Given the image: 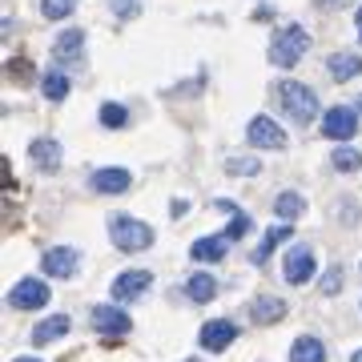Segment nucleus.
Returning a JSON list of instances; mask_svg holds the SVG:
<instances>
[{"label": "nucleus", "instance_id": "obj_21", "mask_svg": "<svg viewBox=\"0 0 362 362\" xmlns=\"http://www.w3.org/2000/svg\"><path fill=\"white\" fill-rule=\"evenodd\" d=\"M40 93H45V101H49V105H61V101L69 97V77L61 73V69L45 73V81H40Z\"/></svg>", "mask_w": 362, "mask_h": 362}, {"label": "nucleus", "instance_id": "obj_10", "mask_svg": "<svg viewBox=\"0 0 362 362\" xmlns=\"http://www.w3.org/2000/svg\"><path fill=\"white\" fill-rule=\"evenodd\" d=\"M40 266H45L49 278H73L77 266H81V254L77 250H69V246H57V250H49V254L40 258Z\"/></svg>", "mask_w": 362, "mask_h": 362}, {"label": "nucleus", "instance_id": "obj_12", "mask_svg": "<svg viewBox=\"0 0 362 362\" xmlns=\"http://www.w3.org/2000/svg\"><path fill=\"white\" fill-rule=\"evenodd\" d=\"M149 286H153V274L149 270H129V274H117L113 278V294L121 298V302H133V298H141Z\"/></svg>", "mask_w": 362, "mask_h": 362}, {"label": "nucleus", "instance_id": "obj_25", "mask_svg": "<svg viewBox=\"0 0 362 362\" xmlns=\"http://www.w3.org/2000/svg\"><path fill=\"white\" fill-rule=\"evenodd\" d=\"M330 165H334L338 173H354V169H362V153L350 149V145H338L334 153H330Z\"/></svg>", "mask_w": 362, "mask_h": 362}, {"label": "nucleus", "instance_id": "obj_3", "mask_svg": "<svg viewBox=\"0 0 362 362\" xmlns=\"http://www.w3.org/2000/svg\"><path fill=\"white\" fill-rule=\"evenodd\" d=\"M109 230H113V246L125 250V254H141V250L153 246V230L137 218H125V214H113L109 218Z\"/></svg>", "mask_w": 362, "mask_h": 362}, {"label": "nucleus", "instance_id": "obj_22", "mask_svg": "<svg viewBox=\"0 0 362 362\" xmlns=\"http://www.w3.org/2000/svg\"><path fill=\"white\" fill-rule=\"evenodd\" d=\"M274 214H278L282 221L302 218V214H306V197H302V194H294V189H286V194H278V197H274Z\"/></svg>", "mask_w": 362, "mask_h": 362}, {"label": "nucleus", "instance_id": "obj_23", "mask_svg": "<svg viewBox=\"0 0 362 362\" xmlns=\"http://www.w3.org/2000/svg\"><path fill=\"white\" fill-rule=\"evenodd\" d=\"M185 290H189V298H194L197 306H206V302H214V298H218V282H214L209 274H194Z\"/></svg>", "mask_w": 362, "mask_h": 362}, {"label": "nucleus", "instance_id": "obj_4", "mask_svg": "<svg viewBox=\"0 0 362 362\" xmlns=\"http://www.w3.org/2000/svg\"><path fill=\"white\" fill-rule=\"evenodd\" d=\"M52 65L57 69H81L85 65V33L81 28H69L57 37L52 45Z\"/></svg>", "mask_w": 362, "mask_h": 362}, {"label": "nucleus", "instance_id": "obj_31", "mask_svg": "<svg viewBox=\"0 0 362 362\" xmlns=\"http://www.w3.org/2000/svg\"><path fill=\"white\" fill-rule=\"evenodd\" d=\"M338 286H342V270L334 266V270H330V274L322 278V290H326V294H338Z\"/></svg>", "mask_w": 362, "mask_h": 362}, {"label": "nucleus", "instance_id": "obj_24", "mask_svg": "<svg viewBox=\"0 0 362 362\" xmlns=\"http://www.w3.org/2000/svg\"><path fill=\"white\" fill-rule=\"evenodd\" d=\"M4 77H8V85H33V81H37V69H33V61L13 57V61L4 65Z\"/></svg>", "mask_w": 362, "mask_h": 362}, {"label": "nucleus", "instance_id": "obj_6", "mask_svg": "<svg viewBox=\"0 0 362 362\" xmlns=\"http://www.w3.org/2000/svg\"><path fill=\"white\" fill-rule=\"evenodd\" d=\"M45 302H49V286L40 278H25V282H16L8 290V306L13 310H40Z\"/></svg>", "mask_w": 362, "mask_h": 362}, {"label": "nucleus", "instance_id": "obj_38", "mask_svg": "<svg viewBox=\"0 0 362 362\" xmlns=\"http://www.w3.org/2000/svg\"><path fill=\"white\" fill-rule=\"evenodd\" d=\"M358 40H362V33H358Z\"/></svg>", "mask_w": 362, "mask_h": 362}, {"label": "nucleus", "instance_id": "obj_5", "mask_svg": "<svg viewBox=\"0 0 362 362\" xmlns=\"http://www.w3.org/2000/svg\"><path fill=\"white\" fill-rule=\"evenodd\" d=\"M354 133H358V113H354V109H346V105L326 109L322 137H330V141H346V137H354Z\"/></svg>", "mask_w": 362, "mask_h": 362}, {"label": "nucleus", "instance_id": "obj_14", "mask_svg": "<svg viewBox=\"0 0 362 362\" xmlns=\"http://www.w3.org/2000/svg\"><path fill=\"white\" fill-rule=\"evenodd\" d=\"M282 314H286V302H282V298L262 294V298H254V302H250V322H254V326L282 322Z\"/></svg>", "mask_w": 362, "mask_h": 362}, {"label": "nucleus", "instance_id": "obj_33", "mask_svg": "<svg viewBox=\"0 0 362 362\" xmlns=\"http://www.w3.org/2000/svg\"><path fill=\"white\" fill-rule=\"evenodd\" d=\"M350 362H362V350H354V358H350Z\"/></svg>", "mask_w": 362, "mask_h": 362}, {"label": "nucleus", "instance_id": "obj_16", "mask_svg": "<svg viewBox=\"0 0 362 362\" xmlns=\"http://www.w3.org/2000/svg\"><path fill=\"white\" fill-rule=\"evenodd\" d=\"M69 314H52V318H45V322L33 330V346H49V342H57V338L69 334Z\"/></svg>", "mask_w": 362, "mask_h": 362}, {"label": "nucleus", "instance_id": "obj_36", "mask_svg": "<svg viewBox=\"0 0 362 362\" xmlns=\"http://www.w3.org/2000/svg\"><path fill=\"white\" fill-rule=\"evenodd\" d=\"M185 362H197V358H185Z\"/></svg>", "mask_w": 362, "mask_h": 362}, {"label": "nucleus", "instance_id": "obj_13", "mask_svg": "<svg viewBox=\"0 0 362 362\" xmlns=\"http://www.w3.org/2000/svg\"><path fill=\"white\" fill-rule=\"evenodd\" d=\"M129 169H121V165H105V169H97L89 177V185L97 189V194H125L129 189Z\"/></svg>", "mask_w": 362, "mask_h": 362}, {"label": "nucleus", "instance_id": "obj_27", "mask_svg": "<svg viewBox=\"0 0 362 362\" xmlns=\"http://www.w3.org/2000/svg\"><path fill=\"white\" fill-rule=\"evenodd\" d=\"M73 8H77V0H40V13L49 21H65V16H73Z\"/></svg>", "mask_w": 362, "mask_h": 362}, {"label": "nucleus", "instance_id": "obj_9", "mask_svg": "<svg viewBox=\"0 0 362 362\" xmlns=\"http://www.w3.org/2000/svg\"><path fill=\"white\" fill-rule=\"evenodd\" d=\"M286 282L290 286H306L314 278V250L310 246H294L290 254H286Z\"/></svg>", "mask_w": 362, "mask_h": 362}, {"label": "nucleus", "instance_id": "obj_29", "mask_svg": "<svg viewBox=\"0 0 362 362\" xmlns=\"http://www.w3.org/2000/svg\"><path fill=\"white\" fill-rule=\"evenodd\" d=\"M258 161H254V157H230V161H226V173H233V177H254V173H258Z\"/></svg>", "mask_w": 362, "mask_h": 362}, {"label": "nucleus", "instance_id": "obj_26", "mask_svg": "<svg viewBox=\"0 0 362 362\" xmlns=\"http://www.w3.org/2000/svg\"><path fill=\"white\" fill-rule=\"evenodd\" d=\"M250 226H254V221H250L246 209H233V214H230V226H226L221 233H226V242H238V238H246V233H250Z\"/></svg>", "mask_w": 362, "mask_h": 362}, {"label": "nucleus", "instance_id": "obj_19", "mask_svg": "<svg viewBox=\"0 0 362 362\" xmlns=\"http://www.w3.org/2000/svg\"><path fill=\"white\" fill-rule=\"evenodd\" d=\"M226 250H230L226 238H197L194 246H189V258L194 262H221L226 258Z\"/></svg>", "mask_w": 362, "mask_h": 362}, {"label": "nucleus", "instance_id": "obj_35", "mask_svg": "<svg viewBox=\"0 0 362 362\" xmlns=\"http://www.w3.org/2000/svg\"><path fill=\"white\" fill-rule=\"evenodd\" d=\"M13 362H40V358H13Z\"/></svg>", "mask_w": 362, "mask_h": 362}, {"label": "nucleus", "instance_id": "obj_7", "mask_svg": "<svg viewBox=\"0 0 362 362\" xmlns=\"http://www.w3.org/2000/svg\"><path fill=\"white\" fill-rule=\"evenodd\" d=\"M246 141L254 145V149H282L286 133H282V125H278L274 117H254L250 129H246Z\"/></svg>", "mask_w": 362, "mask_h": 362}, {"label": "nucleus", "instance_id": "obj_32", "mask_svg": "<svg viewBox=\"0 0 362 362\" xmlns=\"http://www.w3.org/2000/svg\"><path fill=\"white\" fill-rule=\"evenodd\" d=\"M314 4H318V8H338L342 0H314Z\"/></svg>", "mask_w": 362, "mask_h": 362}, {"label": "nucleus", "instance_id": "obj_8", "mask_svg": "<svg viewBox=\"0 0 362 362\" xmlns=\"http://www.w3.org/2000/svg\"><path fill=\"white\" fill-rule=\"evenodd\" d=\"M89 322H93V330H101V334H129L133 330V318L121 310V306H93Z\"/></svg>", "mask_w": 362, "mask_h": 362}, {"label": "nucleus", "instance_id": "obj_30", "mask_svg": "<svg viewBox=\"0 0 362 362\" xmlns=\"http://www.w3.org/2000/svg\"><path fill=\"white\" fill-rule=\"evenodd\" d=\"M109 8H113L121 21H133V16L141 13V0H109Z\"/></svg>", "mask_w": 362, "mask_h": 362}, {"label": "nucleus", "instance_id": "obj_28", "mask_svg": "<svg viewBox=\"0 0 362 362\" xmlns=\"http://www.w3.org/2000/svg\"><path fill=\"white\" fill-rule=\"evenodd\" d=\"M125 121H129V113H125V105H101V125L105 129H121V125H125Z\"/></svg>", "mask_w": 362, "mask_h": 362}, {"label": "nucleus", "instance_id": "obj_11", "mask_svg": "<svg viewBox=\"0 0 362 362\" xmlns=\"http://www.w3.org/2000/svg\"><path fill=\"white\" fill-rule=\"evenodd\" d=\"M233 338H238V326H233L230 318H218V322H206V326H202L197 342H202V350H214V354H218V350L230 346Z\"/></svg>", "mask_w": 362, "mask_h": 362}, {"label": "nucleus", "instance_id": "obj_18", "mask_svg": "<svg viewBox=\"0 0 362 362\" xmlns=\"http://www.w3.org/2000/svg\"><path fill=\"white\" fill-rule=\"evenodd\" d=\"M326 69H330L334 81H354L362 73V57L358 52H334V57L326 61Z\"/></svg>", "mask_w": 362, "mask_h": 362}, {"label": "nucleus", "instance_id": "obj_17", "mask_svg": "<svg viewBox=\"0 0 362 362\" xmlns=\"http://www.w3.org/2000/svg\"><path fill=\"white\" fill-rule=\"evenodd\" d=\"M290 238H294V230H290V226H270V230H266V238H262V246L254 250V266H266V262H270V254L278 246H282V242H290Z\"/></svg>", "mask_w": 362, "mask_h": 362}, {"label": "nucleus", "instance_id": "obj_1", "mask_svg": "<svg viewBox=\"0 0 362 362\" xmlns=\"http://www.w3.org/2000/svg\"><path fill=\"white\" fill-rule=\"evenodd\" d=\"M278 101H282V113L294 121V125H310L318 117V93L302 81H282L278 85Z\"/></svg>", "mask_w": 362, "mask_h": 362}, {"label": "nucleus", "instance_id": "obj_2", "mask_svg": "<svg viewBox=\"0 0 362 362\" xmlns=\"http://www.w3.org/2000/svg\"><path fill=\"white\" fill-rule=\"evenodd\" d=\"M306 49H310V33H306L302 25H286L270 45V61L278 69H294L298 61L306 57Z\"/></svg>", "mask_w": 362, "mask_h": 362}, {"label": "nucleus", "instance_id": "obj_15", "mask_svg": "<svg viewBox=\"0 0 362 362\" xmlns=\"http://www.w3.org/2000/svg\"><path fill=\"white\" fill-rule=\"evenodd\" d=\"M28 157H33V161H37V169H45V173H52V169L61 165V145L52 141V137H37V141L28 145Z\"/></svg>", "mask_w": 362, "mask_h": 362}, {"label": "nucleus", "instance_id": "obj_37", "mask_svg": "<svg viewBox=\"0 0 362 362\" xmlns=\"http://www.w3.org/2000/svg\"><path fill=\"white\" fill-rule=\"evenodd\" d=\"M358 105H362V97H358Z\"/></svg>", "mask_w": 362, "mask_h": 362}, {"label": "nucleus", "instance_id": "obj_34", "mask_svg": "<svg viewBox=\"0 0 362 362\" xmlns=\"http://www.w3.org/2000/svg\"><path fill=\"white\" fill-rule=\"evenodd\" d=\"M354 21H358V28H362V8H358V13H354Z\"/></svg>", "mask_w": 362, "mask_h": 362}, {"label": "nucleus", "instance_id": "obj_20", "mask_svg": "<svg viewBox=\"0 0 362 362\" xmlns=\"http://www.w3.org/2000/svg\"><path fill=\"white\" fill-rule=\"evenodd\" d=\"M290 362H326V346L314 334H302L290 346Z\"/></svg>", "mask_w": 362, "mask_h": 362}]
</instances>
